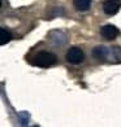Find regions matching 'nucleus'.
I'll return each instance as SVG.
<instances>
[{
  "label": "nucleus",
  "mask_w": 121,
  "mask_h": 127,
  "mask_svg": "<svg viewBox=\"0 0 121 127\" xmlns=\"http://www.w3.org/2000/svg\"><path fill=\"white\" fill-rule=\"evenodd\" d=\"M107 53H108V51L104 47H100V45L93 49V57H95L96 60H104L107 57Z\"/></svg>",
  "instance_id": "39448f33"
},
{
  "label": "nucleus",
  "mask_w": 121,
  "mask_h": 127,
  "mask_svg": "<svg viewBox=\"0 0 121 127\" xmlns=\"http://www.w3.org/2000/svg\"><path fill=\"white\" fill-rule=\"evenodd\" d=\"M12 39V35H10V32L8 30H5V29H1V44H7L9 40Z\"/></svg>",
  "instance_id": "0eeeda50"
},
{
  "label": "nucleus",
  "mask_w": 121,
  "mask_h": 127,
  "mask_svg": "<svg viewBox=\"0 0 121 127\" xmlns=\"http://www.w3.org/2000/svg\"><path fill=\"white\" fill-rule=\"evenodd\" d=\"M57 59L54 53L47 51H40L31 59V64L35 66L39 67H48V66H52L54 64H56Z\"/></svg>",
  "instance_id": "f257e3e1"
},
{
  "label": "nucleus",
  "mask_w": 121,
  "mask_h": 127,
  "mask_svg": "<svg viewBox=\"0 0 121 127\" xmlns=\"http://www.w3.org/2000/svg\"><path fill=\"white\" fill-rule=\"evenodd\" d=\"M100 34H102V36L104 39L113 40V39H116L120 35V30L116 26H113V25H106V26H103L100 29Z\"/></svg>",
  "instance_id": "20e7f679"
},
{
  "label": "nucleus",
  "mask_w": 121,
  "mask_h": 127,
  "mask_svg": "<svg viewBox=\"0 0 121 127\" xmlns=\"http://www.w3.org/2000/svg\"><path fill=\"white\" fill-rule=\"evenodd\" d=\"M73 4L78 10H87L91 5V0H73Z\"/></svg>",
  "instance_id": "423d86ee"
},
{
  "label": "nucleus",
  "mask_w": 121,
  "mask_h": 127,
  "mask_svg": "<svg viewBox=\"0 0 121 127\" xmlns=\"http://www.w3.org/2000/svg\"><path fill=\"white\" fill-rule=\"evenodd\" d=\"M83 59H85V55L82 49L78 47H72L66 52V60L70 64H79L83 61Z\"/></svg>",
  "instance_id": "f03ea898"
},
{
  "label": "nucleus",
  "mask_w": 121,
  "mask_h": 127,
  "mask_svg": "<svg viewBox=\"0 0 121 127\" xmlns=\"http://www.w3.org/2000/svg\"><path fill=\"white\" fill-rule=\"evenodd\" d=\"M121 8V0H106L103 3V10L108 16H113Z\"/></svg>",
  "instance_id": "7ed1b4c3"
}]
</instances>
